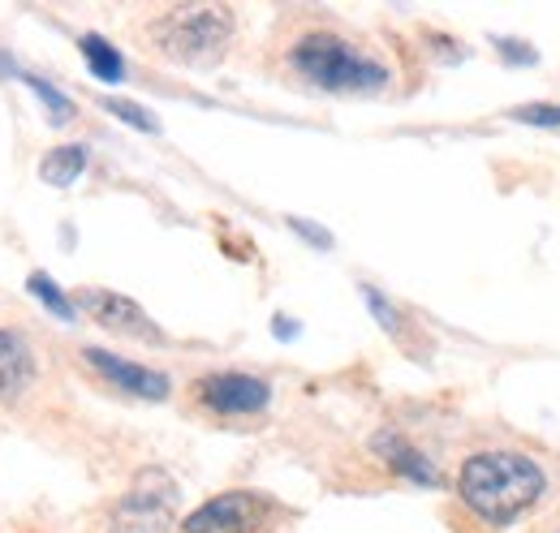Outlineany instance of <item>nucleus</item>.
Listing matches in <instances>:
<instances>
[{"instance_id":"nucleus-1","label":"nucleus","mask_w":560,"mask_h":533,"mask_svg":"<svg viewBox=\"0 0 560 533\" xmlns=\"http://www.w3.org/2000/svg\"><path fill=\"white\" fill-rule=\"evenodd\" d=\"M272 69L289 86L311 95H346L375 99L388 95L397 69L388 52L324 9H289L272 39Z\"/></svg>"},{"instance_id":"nucleus-2","label":"nucleus","mask_w":560,"mask_h":533,"mask_svg":"<svg viewBox=\"0 0 560 533\" xmlns=\"http://www.w3.org/2000/svg\"><path fill=\"white\" fill-rule=\"evenodd\" d=\"M457 495L475 521L504 530L548 495V469L517 448H488L462 461Z\"/></svg>"},{"instance_id":"nucleus-3","label":"nucleus","mask_w":560,"mask_h":533,"mask_svg":"<svg viewBox=\"0 0 560 533\" xmlns=\"http://www.w3.org/2000/svg\"><path fill=\"white\" fill-rule=\"evenodd\" d=\"M237 39V13L229 4H168L151 9L139 44L177 69H215Z\"/></svg>"},{"instance_id":"nucleus-4","label":"nucleus","mask_w":560,"mask_h":533,"mask_svg":"<svg viewBox=\"0 0 560 533\" xmlns=\"http://www.w3.org/2000/svg\"><path fill=\"white\" fill-rule=\"evenodd\" d=\"M289 521L272 495L264 490H224L182 517L177 533H277Z\"/></svg>"},{"instance_id":"nucleus-5","label":"nucleus","mask_w":560,"mask_h":533,"mask_svg":"<svg viewBox=\"0 0 560 533\" xmlns=\"http://www.w3.org/2000/svg\"><path fill=\"white\" fill-rule=\"evenodd\" d=\"M190 404L215 422H250L272 404V383L250 370H208L190 383Z\"/></svg>"},{"instance_id":"nucleus-6","label":"nucleus","mask_w":560,"mask_h":533,"mask_svg":"<svg viewBox=\"0 0 560 533\" xmlns=\"http://www.w3.org/2000/svg\"><path fill=\"white\" fill-rule=\"evenodd\" d=\"M177 517V486L164 469H142L113 508V533H168Z\"/></svg>"},{"instance_id":"nucleus-7","label":"nucleus","mask_w":560,"mask_h":533,"mask_svg":"<svg viewBox=\"0 0 560 533\" xmlns=\"http://www.w3.org/2000/svg\"><path fill=\"white\" fill-rule=\"evenodd\" d=\"M73 310H82V315H86L95 328H104V332L164 348V332L151 323V315L142 310L139 301H130V297H121V293H113V288H78V293H73Z\"/></svg>"},{"instance_id":"nucleus-8","label":"nucleus","mask_w":560,"mask_h":533,"mask_svg":"<svg viewBox=\"0 0 560 533\" xmlns=\"http://www.w3.org/2000/svg\"><path fill=\"white\" fill-rule=\"evenodd\" d=\"M82 362L95 370V379L113 383L117 392H126V396H135V400H168V392H173V383H168L164 370H151V366H142V362L117 357V353H108V348H82Z\"/></svg>"},{"instance_id":"nucleus-9","label":"nucleus","mask_w":560,"mask_h":533,"mask_svg":"<svg viewBox=\"0 0 560 533\" xmlns=\"http://www.w3.org/2000/svg\"><path fill=\"white\" fill-rule=\"evenodd\" d=\"M39 379V362L31 340L18 328L0 323V404H22V396L35 388Z\"/></svg>"},{"instance_id":"nucleus-10","label":"nucleus","mask_w":560,"mask_h":533,"mask_svg":"<svg viewBox=\"0 0 560 533\" xmlns=\"http://www.w3.org/2000/svg\"><path fill=\"white\" fill-rule=\"evenodd\" d=\"M371 452L393 469L397 477H406V482H415V486H440V473L427 461V452L415 448L401 430H380V435L371 439Z\"/></svg>"},{"instance_id":"nucleus-11","label":"nucleus","mask_w":560,"mask_h":533,"mask_svg":"<svg viewBox=\"0 0 560 533\" xmlns=\"http://www.w3.org/2000/svg\"><path fill=\"white\" fill-rule=\"evenodd\" d=\"M82 168H86V146H78V142L52 146V151L39 159V177H44L48 186H73V181L82 177Z\"/></svg>"},{"instance_id":"nucleus-12","label":"nucleus","mask_w":560,"mask_h":533,"mask_svg":"<svg viewBox=\"0 0 560 533\" xmlns=\"http://www.w3.org/2000/svg\"><path fill=\"white\" fill-rule=\"evenodd\" d=\"M78 52H82V61L91 66V73H95L100 82H121V78H126L121 52H117L104 35H78Z\"/></svg>"},{"instance_id":"nucleus-13","label":"nucleus","mask_w":560,"mask_h":533,"mask_svg":"<svg viewBox=\"0 0 560 533\" xmlns=\"http://www.w3.org/2000/svg\"><path fill=\"white\" fill-rule=\"evenodd\" d=\"M18 78L39 95V104H44V117H48V126H70L73 117H78V108H73V99L61 91V86H52L48 78H39V73H26V69H18Z\"/></svg>"},{"instance_id":"nucleus-14","label":"nucleus","mask_w":560,"mask_h":533,"mask_svg":"<svg viewBox=\"0 0 560 533\" xmlns=\"http://www.w3.org/2000/svg\"><path fill=\"white\" fill-rule=\"evenodd\" d=\"M26 284H31V293H35V297H39V301H44V306L57 315V319H66V323H70V319H78V310H73V297H66V293H61V288H57V284L44 275V271H35Z\"/></svg>"},{"instance_id":"nucleus-15","label":"nucleus","mask_w":560,"mask_h":533,"mask_svg":"<svg viewBox=\"0 0 560 533\" xmlns=\"http://www.w3.org/2000/svg\"><path fill=\"white\" fill-rule=\"evenodd\" d=\"M104 104V112H113L117 121H126V126H135V130L142 133H160V121L147 112V108H139V104H130V99H100Z\"/></svg>"},{"instance_id":"nucleus-16","label":"nucleus","mask_w":560,"mask_h":533,"mask_svg":"<svg viewBox=\"0 0 560 533\" xmlns=\"http://www.w3.org/2000/svg\"><path fill=\"white\" fill-rule=\"evenodd\" d=\"M513 121L535 126V130H560V104H526L513 112Z\"/></svg>"},{"instance_id":"nucleus-17","label":"nucleus","mask_w":560,"mask_h":533,"mask_svg":"<svg viewBox=\"0 0 560 533\" xmlns=\"http://www.w3.org/2000/svg\"><path fill=\"white\" fill-rule=\"evenodd\" d=\"M289 228H293V233H302V237H311V246H319V250H328V246H332V237H328L324 228L306 224V220H289Z\"/></svg>"},{"instance_id":"nucleus-18","label":"nucleus","mask_w":560,"mask_h":533,"mask_svg":"<svg viewBox=\"0 0 560 533\" xmlns=\"http://www.w3.org/2000/svg\"><path fill=\"white\" fill-rule=\"evenodd\" d=\"M495 48H500L509 61H535V52H530V48H522V44H504V39H495Z\"/></svg>"},{"instance_id":"nucleus-19","label":"nucleus","mask_w":560,"mask_h":533,"mask_svg":"<svg viewBox=\"0 0 560 533\" xmlns=\"http://www.w3.org/2000/svg\"><path fill=\"white\" fill-rule=\"evenodd\" d=\"M557 533H560V530H557Z\"/></svg>"}]
</instances>
